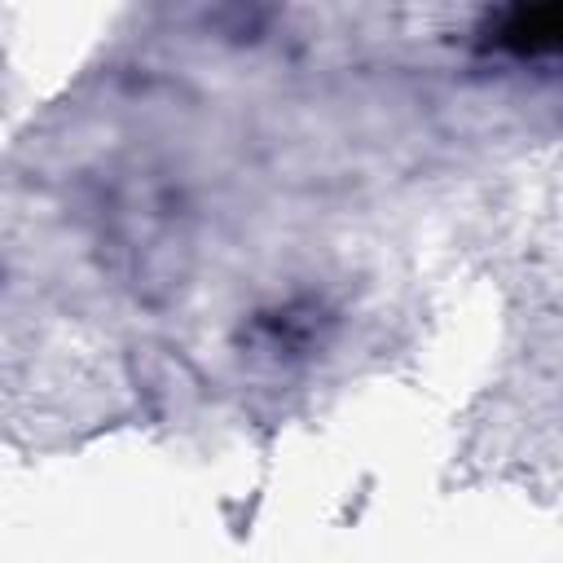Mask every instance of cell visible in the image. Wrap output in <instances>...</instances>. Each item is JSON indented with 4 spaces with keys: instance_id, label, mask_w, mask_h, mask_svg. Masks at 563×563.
Segmentation results:
<instances>
[{
    "instance_id": "cell-1",
    "label": "cell",
    "mask_w": 563,
    "mask_h": 563,
    "mask_svg": "<svg viewBox=\"0 0 563 563\" xmlns=\"http://www.w3.org/2000/svg\"><path fill=\"white\" fill-rule=\"evenodd\" d=\"M488 35L515 53H563V4H532L493 18Z\"/></svg>"
}]
</instances>
